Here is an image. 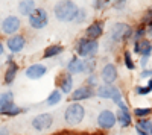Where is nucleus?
<instances>
[{
  "mask_svg": "<svg viewBox=\"0 0 152 135\" xmlns=\"http://www.w3.org/2000/svg\"><path fill=\"white\" fill-rule=\"evenodd\" d=\"M78 12H79L78 5L72 2V0H61V2L55 3V6H53V14H55L56 20H59L62 23L75 21Z\"/></svg>",
  "mask_w": 152,
  "mask_h": 135,
  "instance_id": "f257e3e1",
  "label": "nucleus"
},
{
  "mask_svg": "<svg viewBox=\"0 0 152 135\" xmlns=\"http://www.w3.org/2000/svg\"><path fill=\"white\" fill-rule=\"evenodd\" d=\"M97 50H99V43L96 40H88L87 36L81 38L75 47V52L79 58H88V59H93Z\"/></svg>",
  "mask_w": 152,
  "mask_h": 135,
  "instance_id": "f03ea898",
  "label": "nucleus"
},
{
  "mask_svg": "<svg viewBox=\"0 0 152 135\" xmlns=\"http://www.w3.org/2000/svg\"><path fill=\"white\" fill-rule=\"evenodd\" d=\"M84 117H85V108L81 103H78V102L70 103L66 108V111H64V121L69 126L79 125L81 121L84 120Z\"/></svg>",
  "mask_w": 152,
  "mask_h": 135,
  "instance_id": "7ed1b4c3",
  "label": "nucleus"
},
{
  "mask_svg": "<svg viewBox=\"0 0 152 135\" xmlns=\"http://www.w3.org/2000/svg\"><path fill=\"white\" fill-rule=\"evenodd\" d=\"M29 18V24L32 29H44L47 24H49V15H47V11L44 8H37L32 14L28 17Z\"/></svg>",
  "mask_w": 152,
  "mask_h": 135,
  "instance_id": "20e7f679",
  "label": "nucleus"
},
{
  "mask_svg": "<svg viewBox=\"0 0 152 135\" xmlns=\"http://www.w3.org/2000/svg\"><path fill=\"white\" fill-rule=\"evenodd\" d=\"M117 123V118H116V114L110 109H104L100 111L99 115H97V126L104 131H108L111 128H114Z\"/></svg>",
  "mask_w": 152,
  "mask_h": 135,
  "instance_id": "39448f33",
  "label": "nucleus"
},
{
  "mask_svg": "<svg viewBox=\"0 0 152 135\" xmlns=\"http://www.w3.org/2000/svg\"><path fill=\"white\" fill-rule=\"evenodd\" d=\"M0 28H2V32L5 35H15L18 32V29L21 28V21L17 15H8L6 18H3L2 24H0Z\"/></svg>",
  "mask_w": 152,
  "mask_h": 135,
  "instance_id": "423d86ee",
  "label": "nucleus"
},
{
  "mask_svg": "<svg viewBox=\"0 0 152 135\" xmlns=\"http://www.w3.org/2000/svg\"><path fill=\"white\" fill-rule=\"evenodd\" d=\"M53 125V115L49 114V112H43V114H38L37 117H34L32 120V128L38 132H43L47 131L49 128H52Z\"/></svg>",
  "mask_w": 152,
  "mask_h": 135,
  "instance_id": "0eeeda50",
  "label": "nucleus"
},
{
  "mask_svg": "<svg viewBox=\"0 0 152 135\" xmlns=\"http://www.w3.org/2000/svg\"><path fill=\"white\" fill-rule=\"evenodd\" d=\"M24 46H26V38H24L23 35H20V33L12 35V36H9V38L6 40V47H8V50L11 52V55L20 53L24 49Z\"/></svg>",
  "mask_w": 152,
  "mask_h": 135,
  "instance_id": "6e6552de",
  "label": "nucleus"
},
{
  "mask_svg": "<svg viewBox=\"0 0 152 135\" xmlns=\"http://www.w3.org/2000/svg\"><path fill=\"white\" fill-rule=\"evenodd\" d=\"M117 68H116V65L114 64H105L104 65V68H102V71H100V79L104 81V83L105 85H111V83H114L116 82V79H117Z\"/></svg>",
  "mask_w": 152,
  "mask_h": 135,
  "instance_id": "1a4fd4ad",
  "label": "nucleus"
},
{
  "mask_svg": "<svg viewBox=\"0 0 152 135\" xmlns=\"http://www.w3.org/2000/svg\"><path fill=\"white\" fill-rule=\"evenodd\" d=\"M46 73H47V67H46L44 64H32V65H29L26 70H24V75H26V78H29V79H32V81L41 79Z\"/></svg>",
  "mask_w": 152,
  "mask_h": 135,
  "instance_id": "9d476101",
  "label": "nucleus"
},
{
  "mask_svg": "<svg viewBox=\"0 0 152 135\" xmlns=\"http://www.w3.org/2000/svg\"><path fill=\"white\" fill-rule=\"evenodd\" d=\"M96 94V91L93 90V88H90L88 85H84V87H79L78 90H75L73 93H72V97L70 99L73 100V102H81V100H87V99H90V97H93Z\"/></svg>",
  "mask_w": 152,
  "mask_h": 135,
  "instance_id": "9b49d317",
  "label": "nucleus"
},
{
  "mask_svg": "<svg viewBox=\"0 0 152 135\" xmlns=\"http://www.w3.org/2000/svg\"><path fill=\"white\" fill-rule=\"evenodd\" d=\"M116 118H117V123L122 128H128L131 125V114L128 111V106H126L125 103L119 105V109L116 112Z\"/></svg>",
  "mask_w": 152,
  "mask_h": 135,
  "instance_id": "f8f14e48",
  "label": "nucleus"
},
{
  "mask_svg": "<svg viewBox=\"0 0 152 135\" xmlns=\"http://www.w3.org/2000/svg\"><path fill=\"white\" fill-rule=\"evenodd\" d=\"M67 73L70 75H79V73H85V61L75 56L67 62Z\"/></svg>",
  "mask_w": 152,
  "mask_h": 135,
  "instance_id": "ddd939ff",
  "label": "nucleus"
},
{
  "mask_svg": "<svg viewBox=\"0 0 152 135\" xmlns=\"http://www.w3.org/2000/svg\"><path fill=\"white\" fill-rule=\"evenodd\" d=\"M58 85H59V91L62 94H70L73 93V76L70 73H64L61 75L58 79Z\"/></svg>",
  "mask_w": 152,
  "mask_h": 135,
  "instance_id": "4468645a",
  "label": "nucleus"
},
{
  "mask_svg": "<svg viewBox=\"0 0 152 135\" xmlns=\"http://www.w3.org/2000/svg\"><path fill=\"white\" fill-rule=\"evenodd\" d=\"M85 33H87L88 40H96L97 41L104 33V23L102 21H94L93 24H90V26L87 28Z\"/></svg>",
  "mask_w": 152,
  "mask_h": 135,
  "instance_id": "2eb2a0df",
  "label": "nucleus"
},
{
  "mask_svg": "<svg viewBox=\"0 0 152 135\" xmlns=\"http://www.w3.org/2000/svg\"><path fill=\"white\" fill-rule=\"evenodd\" d=\"M120 90L114 85H99L96 90V96L100 97V99H113Z\"/></svg>",
  "mask_w": 152,
  "mask_h": 135,
  "instance_id": "dca6fc26",
  "label": "nucleus"
},
{
  "mask_svg": "<svg viewBox=\"0 0 152 135\" xmlns=\"http://www.w3.org/2000/svg\"><path fill=\"white\" fill-rule=\"evenodd\" d=\"M126 28H128V24H125V23H116L114 26L111 28L110 30V38L113 43H120L123 41V35H125V30Z\"/></svg>",
  "mask_w": 152,
  "mask_h": 135,
  "instance_id": "f3484780",
  "label": "nucleus"
},
{
  "mask_svg": "<svg viewBox=\"0 0 152 135\" xmlns=\"http://www.w3.org/2000/svg\"><path fill=\"white\" fill-rule=\"evenodd\" d=\"M134 52L138 53L142 58H149L152 55V44L148 40H142V41H137L134 44Z\"/></svg>",
  "mask_w": 152,
  "mask_h": 135,
  "instance_id": "a211bd4d",
  "label": "nucleus"
},
{
  "mask_svg": "<svg viewBox=\"0 0 152 135\" xmlns=\"http://www.w3.org/2000/svg\"><path fill=\"white\" fill-rule=\"evenodd\" d=\"M17 9H18V12H20L21 15L29 17L32 12L37 9V6H35V2H34V0H21V2H18Z\"/></svg>",
  "mask_w": 152,
  "mask_h": 135,
  "instance_id": "6ab92c4d",
  "label": "nucleus"
},
{
  "mask_svg": "<svg viewBox=\"0 0 152 135\" xmlns=\"http://www.w3.org/2000/svg\"><path fill=\"white\" fill-rule=\"evenodd\" d=\"M24 111H26L24 108H20L15 103H9L5 108L0 109V114H2V115H8V117H15V115H18V114H21Z\"/></svg>",
  "mask_w": 152,
  "mask_h": 135,
  "instance_id": "aec40b11",
  "label": "nucleus"
},
{
  "mask_svg": "<svg viewBox=\"0 0 152 135\" xmlns=\"http://www.w3.org/2000/svg\"><path fill=\"white\" fill-rule=\"evenodd\" d=\"M17 73H18V65L15 62H11L6 68V73H5V83L9 85L15 81V76H17Z\"/></svg>",
  "mask_w": 152,
  "mask_h": 135,
  "instance_id": "412c9836",
  "label": "nucleus"
},
{
  "mask_svg": "<svg viewBox=\"0 0 152 135\" xmlns=\"http://www.w3.org/2000/svg\"><path fill=\"white\" fill-rule=\"evenodd\" d=\"M62 52H64V47L59 46V44H53V46H49L44 53H43V58L44 59H50V58H55L58 55H61Z\"/></svg>",
  "mask_w": 152,
  "mask_h": 135,
  "instance_id": "4be33fe9",
  "label": "nucleus"
},
{
  "mask_svg": "<svg viewBox=\"0 0 152 135\" xmlns=\"http://www.w3.org/2000/svg\"><path fill=\"white\" fill-rule=\"evenodd\" d=\"M61 99H62V93L59 90H53L52 93L49 94L47 99H46V103L49 106H55V105H58L61 102Z\"/></svg>",
  "mask_w": 152,
  "mask_h": 135,
  "instance_id": "5701e85b",
  "label": "nucleus"
},
{
  "mask_svg": "<svg viewBox=\"0 0 152 135\" xmlns=\"http://www.w3.org/2000/svg\"><path fill=\"white\" fill-rule=\"evenodd\" d=\"M9 103H14V94H12L11 91H6V93L0 94V109L5 108Z\"/></svg>",
  "mask_w": 152,
  "mask_h": 135,
  "instance_id": "b1692460",
  "label": "nucleus"
},
{
  "mask_svg": "<svg viewBox=\"0 0 152 135\" xmlns=\"http://www.w3.org/2000/svg\"><path fill=\"white\" fill-rule=\"evenodd\" d=\"M134 114L138 118H146V117H149L152 114V108H135Z\"/></svg>",
  "mask_w": 152,
  "mask_h": 135,
  "instance_id": "393cba45",
  "label": "nucleus"
},
{
  "mask_svg": "<svg viewBox=\"0 0 152 135\" xmlns=\"http://www.w3.org/2000/svg\"><path fill=\"white\" fill-rule=\"evenodd\" d=\"M137 126L140 128V129H143V131H146V132H149L151 128H152V121L149 118H138Z\"/></svg>",
  "mask_w": 152,
  "mask_h": 135,
  "instance_id": "a878e982",
  "label": "nucleus"
},
{
  "mask_svg": "<svg viewBox=\"0 0 152 135\" xmlns=\"http://www.w3.org/2000/svg\"><path fill=\"white\" fill-rule=\"evenodd\" d=\"M85 61V75H93L96 68V61L94 59H84Z\"/></svg>",
  "mask_w": 152,
  "mask_h": 135,
  "instance_id": "bb28decb",
  "label": "nucleus"
},
{
  "mask_svg": "<svg viewBox=\"0 0 152 135\" xmlns=\"http://www.w3.org/2000/svg\"><path fill=\"white\" fill-rule=\"evenodd\" d=\"M123 61H125V65H126V68H128V70H134L135 68V64H134V61L131 58V53L128 50H126L125 55H123Z\"/></svg>",
  "mask_w": 152,
  "mask_h": 135,
  "instance_id": "cd10ccee",
  "label": "nucleus"
},
{
  "mask_svg": "<svg viewBox=\"0 0 152 135\" xmlns=\"http://www.w3.org/2000/svg\"><path fill=\"white\" fill-rule=\"evenodd\" d=\"M145 35H146V29H145L143 26H138V28L134 30V36H132V38H134V41L137 43V41H142Z\"/></svg>",
  "mask_w": 152,
  "mask_h": 135,
  "instance_id": "c85d7f7f",
  "label": "nucleus"
},
{
  "mask_svg": "<svg viewBox=\"0 0 152 135\" xmlns=\"http://www.w3.org/2000/svg\"><path fill=\"white\" fill-rule=\"evenodd\" d=\"M85 18H87V12H85V9H79L78 15H76V18H75V21H73V23L81 24V23H84V21H85Z\"/></svg>",
  "mask_w": 152,
  "mask_h": 135,
  "instance_id": "c756f323",
  "label": "nucleus"
},
{
  "mask_svg": "<svg viewBox=\"0 0 152 135\" xmlns=\"http://www.w3.org/2000/svg\"><path fill=\"white\" fill-rule=\"evenodd\" d=\"M142 21H143V24H148L149 29H152V9H149V11L146 12L145 17L142 18Z\"/></svg>",
  "mask_w": 152,
  "mask_h": 135,
  "instance_id": "7c9ffc66",
  "label": "nucleus"
},
{
  "mask_svg": "<svg viewBox=\"0 0 152 135\" xmlns=\"http://www.w3.org/2000/svg\"><path fill=\"white\" fill-rule=\"evenodd\" d=\"M87 83H88V87L90 88H94V87H99V83H97V76L94 75H90L88 76V79H87Z\"/></svg>",
  "mask_w": 152,
  "mask_h": 135,
  "instance_id": "2f4dec72",
  "label": "nucleus"
},
{
  "mask_svg": "<svg viewBox=\"0 0 152 135\" xmlns=\"http://www.w3.org/2000/svg\"><path fill=\"white\" fill-rule=\"evenodd\" d=\"M134 36V29L128 24V28H126V30H125V35H123V41H128V40H131Z\"/></svg>",
  "mask_w": 152,
  "mask_h": 135,
  "instance_id": "473e14b6",
  "label": "nucleus"
},
{
  "mask_svg": "<svg viewBox=\"0 0 152 135\" xmlns=\"http://www.w3.org/2000/svg\"><path fill=\"white\" fill-rule=\"evenodd\" d=\"M135 93H137L138 96H148V94L151 93V90H149L148 87H142V85H138V87L135 88Z\"/></svg>",
  "mask_w": 152,
  "mask_h": 135,
  "instance_id": "72a5a7b5",
  "label": "nucleus"
},
{
  "mask_svg": "<svg viewBox=\"0 0 152 135\" xmlns=\"http://www.w3.org/2000/svg\"><path fill=\"white\" fill-rule=\"evenodd\" d=\"M108 3H110V2H102V0H94V2H93V8H94V9H97V11H100V9H104Z\"/></svg>",
  "mask_w": 152,
  "mask_h": 135,
  "instance_id": "f704fd0d",
  "label": "nucleus"
},
{
  "mask_svg": "<svg viewBox=\"0 0 152 135\" xmlns=\"http://www.w3.org/2000/svg\"><path fill=\"white\" fill-rule=\"evenodd\" d=\"M140 78H152V70H149V68H145L142 73H140Z\"/></svg>",
  "mask_w": 152,
  "mask_h": 135,
  "instance_id": "c9c22d12",
  "label": "nucleus"
},
{
  "mask_svg": "<svg viewBox=\"0 0 152 135\" xmlns=\"http://www.w3.org/2000/svg\"><path fill=\"white\" fill-rule=\"evenodd\" d=\"M126 6V2H114L113 3V8L114 9H123Z\"/></svg>",
  "mask_w": 152,
  "mask_h": 135,
  "instance_id": "e433bc0d",
  "label": "nucleus"
},
{
  "mask_svg": "<svg viewBox=\"0 0 152 135\" xmlns=\"http://www.w3.org/2000/svg\"><path fill=\"white\" fill-rule=\"evenodd\" d=\"M148 62H149V58H142V61H140V67L145 70V67L148 65Z\"/></svg>",
  "mask_w": 152,
  "mask_h": 135,
  "instance_id": "4c0bfd02",
  "label": "nucleus"
},
{
  "mask_svg": "<svg viewBox=\"0 0 152 135\" xmlns=\"http://www.w3.org/2000/svg\"><path fill=\"white\" fill-rule=\"evenodd\" d=\"M0 135H9V129L6 126H2L0 128Z\"/></svg>",
  "mask_w": 152,
  "mask_h": 135,
  "instance_id": "58836bf2",
  "label": "nucleus"
},
{
  "mask_svg": "<svg viewBox=\"0 0 152 135\" xmlns=\"http://www.w3.org/2000/svg\"><path fill=\"white\" fill-rule=\"evenodd\" d=\"M135 131H137V134H138V135H149V132H146V131L140 129L138 126H135Z\"/></svg>",
  "mask_w": 152,
  "mask_h": 135,
  "instance_id": "ea45409f",
  "label": "nucleus"
},
{
  "mask_svg": "<svg viewBox=\"0 0 152 135\" xmlns=\"http://www.w3.org/2000/svg\"><path fill=\"white\" fill-rule=\"evenodd\" d=\"M5 53V44L2 43V41H0V56H2Z\"/></svg>",
  "mask_w": 152,
  "mask_h": 135,
  "instance_id": "a19ab883",
  "label": "nucleus"
},
{
  "mask_svg": "<svg viewBox=\"0 0 152 135\" xmlns=\"http://www.w3.org/2000/svg\"><path fill=\"white\" fill-rule=\"evenodd\" d=\"M148 88L152 91V78H151V79H149V82H148Z\"/></svg>",
  "mask_w": 152,
  "mask_h": 135,
  "instance_id": "79ce46f5",
  "label": "nucleus"
},
{
  "mask_svg": "<svg viewBox=\"0 0 152 135\" xmlns=\"http://www.w3.org/2000/svg\"><path fill=\"white\" fill-rule=\"evenodd\" d=\"M146 33H148L149 38H152V29H148V30H146Z\"/></svg>",
  "mask_w": 152,
  "mask_h": 135,
  "instance_id": "37998d69",
  "label": "nucleus"
},
{
  "mask_svg": "<svg viewBox=\"0 0 152 135\" xmlns=\"http://www.w3.org/2000/svg\"><path fill=\"white\" fill-rule=\"evenodd\" d=\"M149 135H152V128H151V131H149Z\"/></svg>",
  "mask_w": 152,
  "mask_h": 135,
  "instance_id": "c03bdc74",
  "label": "nucleus"
}]
</instances>
